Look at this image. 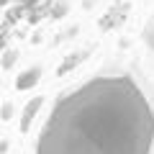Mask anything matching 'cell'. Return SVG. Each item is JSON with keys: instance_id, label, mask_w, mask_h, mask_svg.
Segmentation results:
<instances>
[{"instance_id": "6da1fadb", "label": "cell", "mask_w": 154, "mask_h": 154, "mask_svg": "<svg viewBox=\"0 0 154 154\" xmlns=\"http://www.w3.org/2000/svg\"><path fill=\"white\" fill-rule=\"evenodd\" d=\"M154 110L126 75L93 77L57 100L36 154H152Z\"/></svg>"}]
</instances>
